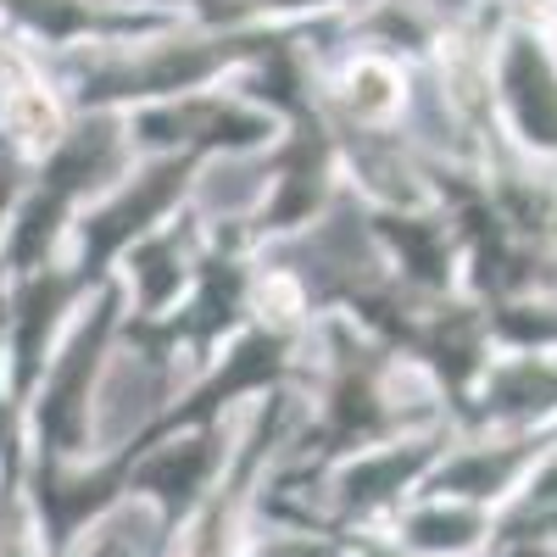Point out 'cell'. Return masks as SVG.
I'll list each match as a JSON object with an SVG mask.
<instances>
[{
  "mask_svg": "<svg viewBox=\"0 0 557 557\" xmlns=\"http://www.w3.org/2000/svg\"><path fill=\"white\" fill-rule=\"evenodd\" d=\"M346 101H351L362 117H385V112H396V101H401V84H396V73H391L385 62H357V67L346 73Z\"/></svg>",
  "mask_w": 557,
  "mask_h": 557,
  "instance_id": "obj_1",
  "label": "cell"
}]
</instances>
